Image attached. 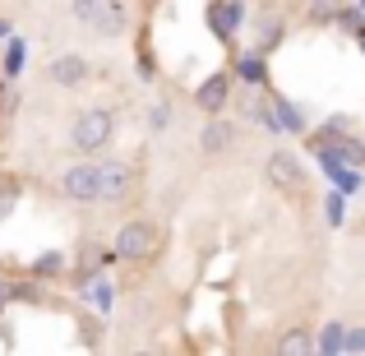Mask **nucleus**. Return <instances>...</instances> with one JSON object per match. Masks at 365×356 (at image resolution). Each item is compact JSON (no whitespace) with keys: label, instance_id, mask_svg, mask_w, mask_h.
Returning <instances> with one entry per match:
<instances>
[{"label":"nucleus","instance_id":"obj_1","mask_svg":"<svg viewBox=\"0 0 365 356\" xmlns=\"http://www.w3.org/2000/svg\"><path fill=\"white\" fill-rule=\"evenodd\" d=\"M111 139H116V116H111V107H88V111H79L74 125H70V148L83 153V158L102 153Z\"/></svg>","mask_w":365,"mask_h":356},{"label":"nucleus","instance_id":"obj_2","mask_svg":"<svg viewBox=\"0 0 365 356\" xmlns=\"http://www.w3.org/2000/svg\"><path fill=\"white\" fill-rule=\"evenodd\" d=\"M61 195L74 204H98L102 199V162H74L61 171Z\"/></svg>","mask_w":365,"mask_h":356},{"label":"nucleus","instance_id":"obj_3","mask_svg":"<svg viewBox=\"0 0 365 356\" xmlns=\"http://www.w3.org/2000/svg\"><path fill=\"white\" fill-rule=\"evenodd\" d=\"M111 250H116V259H130V264H139V259H148L153 250H158V227H153L148 218H134V223H125L120 232H116Z\"/></svg>","mask_w":365,"mask_h":356},{"label":"nucleus","instance_id":"obj_4","mask_svg":"<svg viewBox=\"0 0 365 356\" xmlns=\"http://www.w3.org/2000/svg\"><path fill=\"white\" fill-rule=\"evenodd\" d=\"M88 74H93V65L83 61L79 51H65V56H56V61L46 65V83H56V88H83Z\"/></svg>","mask_w":365,"mask_h":356},{"label":"nucleus","instance_id":"obj_5","mask_svg":"<svg viewBox=\"0 0 365 356\" xmlns=\"http://www.w3.org/2000/svg\"><path fill=\"white\" fill-rule=\"evenodd\" d=\"M264 171H268V180H273L277 190H301V185H305V167H301V158H296V153H287V148L268 153Z\"/></svg>","mask_w":365,"mask_h":356},{"label":"nucleus","instance_id":"obj_6","mask_svg":"<svg viewBox=\"0 0 365 356\" xmlns=\"http://www.w3.org/2000/svg\"><path fill=\"white\" fill-rule=\"evenodd\" d=\"M241 19H245V0H213L208 5V28L217 33V42H232L241 33Z\"/></svg>","mask_w":365,"mask_h":356},{"label":"nucleus","instance_id":"obj_7","mask_svg":"<svg viewBox=\"0 0 365 356\" xmlns=\"http://www.w3.org/2000/svg\"><path fill=\"white\" fill-rule=\"evenodd\" d=\"M134 190V167L130 162H102V199L98 204H120Z\"/></svg>","mask_w":365,"mask_h":356},{"label":"nucleus","instance_id":"obj_8","mask_svg":"<svg viewBox=\"0 0 365 356\" xmlns=\"http://www.w3.org/2000/svg\"><path fill=\"white\" fill-rule=\"evenodd\" d=\"M227 102H232V74H208L195 88V107L208 111V116H222Z\"/></svg>","mask_w":365,"mask_h":356},{"label":"nucleus","instance_id":"obj_9","mask_svg":"<svg viewBox=\"0 0 365 356\" xmlns=\"http://www.w3.org/2000/svg\"><path fill=\"white\" fill-rule=\"evenodd\" d=\"M236 143V125L222 121V116H208V125L199 130V148L208 153V158H217V153H227Z\"/></svg>","mask_w":365,"mask_h":356},{"label":"nucleus","instance_id":"obj_10","mask_svg":"<svg viewBox=\"0 0 365 356\" xmlns=\"http://www.w3.org/2000/svg\"><path fill=\"white\" fill-rule=\"evenodd\" d=\"M319 167H324V176H329L342 195H361V185H365L361 167H351V162H342V158H319Z\"/></svg>","mask_w":365,"mask_h":356},{"label":"nucleus","instance_id":"obj_11","mask_svg":"<svg viewBox=\"0 0 365 356\" xmlns=\"http://www.w3.org/2000/svg\"><path fill=\"white\" fill-rule=\"evenodd\" d=\"M236 79H241L245 88H268V61H264V51L236 56Z\"/></svg>","mask_w":365,"mask_h":356},{"label":"nucleus","instance_id":"obj_12","mask_svg":"<svg viewBox=\"0 0 365 356\" xmlns=\"http://www.w3.org/2000/svg\"><path fill=\"white\" fill-rule=\"evenodd\" d=\"M98 37H120L125 28H130V9L120 5V0H107V5H102V14H98Z\"/></svg>","mask_w":365,"mask_h":356},{"label":"nucleus","instance_id":"obj_13","mask_svg":"<svg viewBox=\"0 0 365 356\" xmlns=\"http://www.w3.org/2000/svg\"><path fill=\"white\" fill-rule=\"evenodd\" d=\"M83 301H88L98 315H111V305H116V287H111V278H98V273H93L88 283H83Z\"/></svg>","mask_w":365,"mask_h":356},{"label":"nucleus","instance_id":"obj_14","mask_svg":"<svg viewBox=\"0 0 365 356\" xmlns=\"http://www.w3.org/2000/svg\"><path fill=\"white\" fill-rule=\"evenodd\" d=\"M273 116H277V130H287V134H305L310 130L305 111L296 107V102H287V98H273Z\"/></svg>","mask_w":365,"mask_h":356},{"label":"nucleus","instance_id":"obj_15","mask_svg":"<svg viewBox=\"0 0 365 356\" xmlns=\"http://www.w3.org/2000/svg\"><path fill=\"white\" fill-rule=\"evenodd\" d=\"M314 352H324V356H338V352H347V324H324L319 329V338H314Z\"/></svg>","mask_w":365,"mask_h":356},{"label":"nucleus","instance_id":"obj_16","mask_svg":"<svg viewBox=\"0 0 365 356\" xmlns=\"http://www.w3.org/2000/svg\"><path fill=\"white\" fill-rule=\"evenodd\" d=\"M324 218H329V227H342V223H347V195H342L338 185L324 195Z\"/></svg>","mask_w":365,"mask_h":356},{"label":"nucleus","instance_id":"obj_17","mask_svg":"<svg viewBox=\"0 0 365 356\" xmlns=\"http://www.w3.org/2000/svg\"><path fill=\"white\" fill-rule=\"evenodd\" d=\"M24 61H28L24 37H9V51H5V79H19V74H24Z\"/></svg>","mask_w":365,"mask_h":356},{"label":"nucleus","instance_id":"obj_18","mask_svg":"<svg viewBox=\"0 0 365 356\" xmlns=\"http://www.w3.org/2000/svg\"><path fill=\"white\" fill-rule=\"evenodd\" d=\"M277 352H282V356H305V352H314V338L305 329H292L282 342H277Z\"/></svg>","mask_w":365,"mask_h":356},{"label":"nucleus","instance_id":"obj_19","mask_svg":"<svg viewBox=\"0 0 365 356\" xmlns=\"http://www.w3.org/2000/svg\"><path fill=\"white\" fill-rule=\"evenodd\" d=\"M277 42H282V19H277V14H268L264 24H259V51L268 56V51L277 46Z\"/></svg>","mask_w":365,"mask_h":356},{"label":"nucleus","instance_id":"obj_20","mask_svg":"<svg viewBox=\"0 0 365 356\" xmlns=\"http://www.w3.org/2000/svg\"><path fill=\"white\" fill-rule=\"evenodd\" d=\"M102 5L107 0H70V14H74V24H98V14H102Z\"/></svg>","mask_w":365,"mask_h":356},{"label":"nucleus","instance_id":"obj_21","mask_svg":"<svg viewBox=\"0 0 365 356\" xmlns=\"http://www.w3.org/2000/svg\"><path fill=\"white\" fill-rule=\"evenodd\" d=\"M61 268H65V255H61V250H46L42 259H33V273L37 278H56Z\"/></svg>","mask_w":365,"mask_h":356},{"label":"nucleus","instance_id":"obj_22","mask_svg":"<svg viewBox=\"0 0 365 356\" xmlns=\"http://www.w3.org/2000/svg\"><path fill=\"white\" fill-rule=\"evenodd\" d=\"M338 0H310V24H333L338 19Z\"/></svg>","mask_w":365,"mask_h":356},{"label":"nucleus","instance_id":"obj_23","mask_svg":"<svg viewBox=\"0 0 365 356\" xmlns=\"http://www.w3.org/2000/svg\"><path fill=\"white\" fill-rule=\"evenodd\" d=\"M338 28H347V33H356V28L365 24V9L361 5H347V9H338V19H333Z\"/></svg>","mask_w":365,"mask_h":356},{"label":"nucleus","instance_id":"obj_24","mask_svg":"<svg viewBox=\"0 0 365 356\" xmlns=\"http://www.w3.org/2000/svg\"><path fill=\"white\" fill-rule=\"evenodd\" d=\"M351 130H356L351 116H329V121H324V134H351Z\"/></svg>","mask_w":365,"mask_h":356},{"label":"nucleus","instance_id":"obj_25","mask_svg":"<svg viewBox=\"0 0 365 356\" xmlns=\"http://www.w3.org/2000/svg\"><path fill=\"white\" fill-rule=\"evenodd\" d=\"M167 121H171V107H167V102H153L148 125H153V130H167Z\"/></svg>","mask_w":365,"mask_h":356},{"label":"nucleus","instance_id":"obj_26","mask_svg":"<svg viewBox=\"0 0 365 356\" xmlns=\"http://www.w3.org/2000/svg\"><path fill=\"white\" fill-rule=\"evenodd\" d=\"M5 213H14V190H9V195H0V218Z\"/></svg>","mask_w":365,"mask_h":356},{"label":"nucleus","instance_id":"obj_27","mask_svg":"<svg viewBox=\"0 0 365 356\" xmlns=\"http://www.w3.org/2000/svg\"><path fill=\"white\" fill-rule=\"evenodd\" d=\"M9 37H14V24H9V19H0V42H9Z\"/></svg>","mask_w":365,"mask_h":356},{"label":"nucleus","instance_id":"obj_28","mask_svg":"<svg viewBox=\"0 0 365 356\" xmlns=\"http://www.w3.org/2000/svg\"><path fill=\"white\" fill-rule=\"evenodd\" d=\"M351 37H356V46H361V56H365V24H361V28H356Z\"/></svg>","mask_w":365,"mask_h":356},{"label":"nucleus","instance_id":"obj_29","mask_svg":"<svg viewBox=\"0 0 365 356\" xmlns=\"http://www.w3.org/2000/svg\"><path fill=\"white\" fill-rule=\"evenodd\" d=\"M356 5H361V9H365V0H356Z\"/></svg>","mask_w":365,"mask_h":356}]
</instances>
